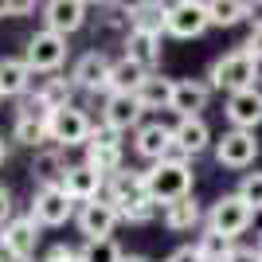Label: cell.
Returning <instances> with one entry per match:
<instances>
[{"mask_svg":"<svg viewBox=\"0 0 262 262\" xmlns=\"http://www.w3.org/2000/svg\"><path fill=\"white\" fill-rule=\"evenodd\" d=\"M145 110L141 102H137V94H106V102H102V125L114 133H137L145 125Z\"/></svg>","mask_w":262,"mask_h":262,"instance_id":"12","label":"cell"},{"mask_svg":"<svg viewBox=\"0 0 262 262\" xmlns=\"http://www.w3.org/2000/svg\"><path fill=\"white\" fill-rule=\"evenodd\" d=\"M4 262H35V258H4Z\"/></svg>","mask_w":262,"mask_h":262,"instance_id":"41","label":"cell"},{"mask_svg":"<svg viewBox=\"0 0 262 262\" xmlns=\"http://www.w3.org/2000/svg\"><path fill=\"white\" fill-rule=\"evenodd\" d=\"M145 78H149V71L137 67V63H129V59L121 55V59H114V67H110L106 94H137V90L145 86Z\"/></svg>","mask_w":262,"mask_h":262,"instance_id":"22","label":"cell"},{"mask_svg":"<svg viewBox=\"0 0 262 262\" xmlns=\"http://www.w3.org/2000/svg\"><path fill=\"white\" fill-rule=\"evenodd\" d=\"M12 137H16V145H24V149H39L43 141H51V137H47V118H35V114H16Z\"/></svg>","mask_w":262,"mask_h":262,"instance_id":"27","label":"cell"},{"mask_svg":"<svg viewBox=\"0 0 262 262\" xmlns=\"http://www.w3.org/2000/svg\"><path fill=\"white\" fill-rule=\"evenodd\" d=\"M164 262H204V258H200L196 243H192V247H176V251L168 254V258H164Z\"/></svg>","mask_w":262,"mask_h":262,"instance_id":"36","label":"cell"},{"mask_svg":"<svg viewBox=\"0 0 262 262\" xmlns=\"http://www.w3.org/2000/svg\"><path fill=\"white\" fill-rule=\"evenodd\" d=\"M211 102V86L204 78H176L172 86V114L176 118H204V110Z\"/></svg>","mask_w":262,"mask_h":262,"instance_id":"14","label":"cell"},{"mask_svg":"<svg viewBox=\"0 0 262 262\" xmlns=\"http://www.w3.org/2000/svg\"><path fill=\"white\" fill-rule=\"evenodd\" d=\"M75 223H78V231L86 235V243H98V239H114V227L121 223V215H118V208H114L110 200L98 196V200H90V204L78 208Z\"/></svg>","mask_w":262,"mask_h":262,"instance_id":"9","label":"cell"},{"mask_svg":"<svg viewBox=\"0 0 262 262\" xmlns=\"http://www.w3.org/2000/svg\"><path fill=\"white\" fill-rule=\"evenodd\" d=\"M200 223H208V215H204L196 196H184V200H176V204L164 208V227L168 231H192Z\"/></svg>","mask_w":262,"mask_h":262,"instance_id":"24","label":"cell"},{"mask_svg":"<svg viewBox=\"0 0 262 262\" xmlns=\"http://www.w3.org/2000/svg\"><path fill=\"white\" fill-rule=\"evenodd\" d=\"M251 20L262 24V0H258V4H251Z\"/></svg>","mask_w":262,"mask_h":262,"instance_id":"38","label":"cell"},{"mask_svg":"<svg viewBox=\"0 0 262 262\" xmlns=\"http://www.w3.org/2000/svg\"><path fill=\"white\" fill-rule=\"evenodd\" d=\"M110 67H114V59H110L102 47H94V51L78 55L75 71H71V82H75L78 90H86V94H98L110 82Z\"/></svg>","mask_w":262,"mask_h":262,"instance_id":"13","label":"cell"},{"mask_svg":"<svg viewBox=\"0 0 262 262\" xmlns=\"http://www.w3.org/2000/svg\"><path fill=\"white\" fill-rule=\"evenodd\" d=\"M258 254H262V235H258Z\"/></svg>","mask_w":262,"mask_h":262,"instance_id":"42","label":"cell"},{"mask_svg":"<svg viewBox=\"0 0 262 262\" xmlns=\"http://www.w3.org/2000/svg\"><path fill=\"white\" fill-rule=\"evenodd\" d=\"M251 223H254V208L239 196V192H227V196H219L215 204H211V211H208V231L223 235L227 243H235L243 231L251 227Z\"/></svg>","mask_w":262,"mask_h":262,"instance_id":"3","label":"cell"},{"mask_svg":"<svg viewBox=\"0 0 262 262\" xmlns=\"http://www.w3.org/2000/svg\"><path fill=\"white\" fill-rule=\"evenodd\" d=\"M67 35L59 32H47V28H39V32L28 39V47H24V63L32 67V75H39V71H59V67L67 63Z\"/></svg>","mask_w":262,"mask_h":262,"instance_id":"5","label":"cell"},{"mask_svg":"<svg viewBox=\"0 0 262 262\" xmlns=\"http://www.w3.org/2000/svg\"><path fill=\"white\" fill-rule=\"evenodd\" d=\"M32 78L35 75L24 59H12V55L0 59V94H4V98H24V94L32 90Z\"/></svg>","mask_w":262,"mask_h":262,"instance_id":"20","label":"cell"},{"mask_svg":"<svg viewBox=\"0 0 262 262\" xmlns=\"http://www.w3.org/2000/svg\"><path fill=\"white\" fill-rule=\"evenodd\" d=\"M59 188L82 208V204H90V200H98L102 192H106V176H98L94 168H86V164H71L63 172V184Z\"/></svg>","mask_w":262,"mask_h":262,"instance_id":"16","label":"cell"},{"mask_svg":"<svg viewBox=\"0 0 262 262\" xmlns=\"http://www.w3.org/2000/svg\"><path fill=\"white\" fill-rule=\"evenodd\" d=\"M247 16H251V4H243V0H208V24L211 28H235Z\"/></svg>","mask_w":262,"mask_h":262,"instance_id":"29","label":"cell"},{"mask_svg":"<svg viewBox=\"0 0 262 262\" xmlns=\"http://www.w3.org/2000/svg\"><path fill=\"white\" fill-rule=\"evenodd\" d=\"M231 247H235V243H227L223 235H215V231H208V227H204V235L196 239V251H200L204 262H227Z\"/></svg>","mask_w":262,"mask_h":262,"instance_id":"30","label":"cell"},{"mask_svg":"<svg viewBox=\"0 0 262 262\" xmlns=\"http://www.w3.org/2000/svg\"><path fill=\"white\" fill-rule=\"evenodd\" d=\"M227 262H262V254H258V247L235 243V247H231V254H227Z\"/></svg>","mask_w":262,"mask_h":262,"instance_id":"33","label":"cell"},{"mask_svg":"<svg viewBox=\"0 0 262 262\" xmlns=\"http://www.w3.org/2000/svg\"><path fill=\"white\" fill-rule=\"evenodd\" d=\"M86 168H94L98 176H118L121 172V133L106 129V125H98V129L90 133V141H86Z\"/></svg>","mask_w":262,"mask_h":262,"instance_id":"7","label":"cell"},{"mask_svg":"<svg viewBox=\"0 0 262 262\" xmlns=\"http://www.w3.org/2000/svg\"><path fill=\"white\" fill-rule=\"evenodd\" d=\"M223 114H227L231 129H251L254 133V125L262 121V94H258V86L239 90V94H227Z\"/></svg>","mask_w":262,"mask_h":262,"instance_id":"17","label":"cell"},{"mask_svg":"<svg viewBox=\"0 0 262 262\" xmlns=\"http://www.w3.org/2000/svg\"><path fill=\"white\" fill-rule=\"evenodd\" d=\"M39 247V223L32 215H16L12 223L0 227V251L4 258H32Z\"/></svg>","mask_w":262,"mask_h":262,"instance_id":"10","label":"cell"},{"mask_svg":"<svg viewBox=\"0 0 262 262\" xmlns=\"http://www.w3.org/2000/svg\"><path fill=\"white\" fill-rule=\"evenodd\" d=\"M208 28V4H200V0H176L164 12V35H172V39H200Z\"/></svg>","mask_w":262,"mask_h":262,"instance_id":"6","label":"cell"},{"mask_svg":"<svg viewBox=\"0 0 262 262\" xmlns=\"http://www.w3.org/2000/svg\"><path fill=\"white\" fill-rule=\"evenodd\" d=\"M172 86H176V78H164V75H149L145 78V86L137 90V102H141V110L149 114V110H168L172 106Z\"/></svg>","mask_w":262,"mask_h":262,"instance_id":"26","label":"cell"},{"mask_svg":"<svg viewBox=\"0 0 262 262\" xmlns=\"http://www.w3.org/2000/svg\"><path fill=\"white\" fill-rule=\"evenodd\" d=\"M258 94H262V78H258Z\"/></svg>","mask_w":262,"mask_h":262,"instance_id":"43","label":"cell"},{"mask_svg":"<svg viewBox=\"0 0 262 262\" xmlns=\"http://www.w3.org/2000/svg\"><path fill=\"white\" fill-rule=\"evenodd\" d=\"M133 149H137V157H145V161H164V153L172 149V125H164V121H145L141 129L133 133Z\"/></svg>","mask_w":262,"mask_h":262,"instance_id":"18","label":"cell"},{"mask_svg":"<svg viewBox=\"0 0 262 262\" xmlns=\"http://www.w3.org/2000/svg\"><path fill=\"white\" fill-rule=\"evenodd\" d=\"M125 59L153 75V67L161 63V35L157 32H129L125 35Z\"/></svg>","mask_w":262,"mask_h":262,"instance_id":"21","label":"cell"},{"mask_svg":"<svg viewBox=\"0 0 262 262\" xmlns=\"http://www.w3.org/2000/svg\"><path fill=\"white\" fill-rule=\"evenodd\" d=\"M243 51L251 55L254 63H262V24H254L251 35H247V43H243Z\"/></svg>","mask_w":262,"mask_h":262,"instance_id":"34","label":"cell"},{"mask_svg":"<svg viewBox=\"0 0 262 262\" xmlns=\"http://www.w3.org/2000/svg\"><path fill=\"white\" fill-rule=\"evenodd\" d=\"M28 215H32L39 227H63L67 219L78 215V211H75V200H71L63 188L55 184V188H35L32 211H28Z\"/></svg>","mask_w":262,"mask_h":262,"instance_id":"8","label":"cell"},{"mask_svg":"<svg viewBox=\"0 0 262 262\" xmlns=\"http://www.w3.org/2000/svg\"><path fill=\"white\" fill-rule=\"evenodd\" d=\"M121 262H153V258H145V254H125Z\"/></svg>","mask_w":262,"mask_h":262,"instance_id":"39","label":"cell"},{"mask_svg":"<svg viewBox=\"0 0 262 262\" xmlns=\"http://www.w3.org/2000/svg\"><path fill=\"white\" fill-rule=\"evenodd\" d=\"M172 145L180 149L184 157H196V153H204L211 145V129H208V121L204 118H180L172 125Z\"/></svg>","mask_w":262,"mask_h":262,"instance_id":"19","label":"cell"},{"mask_svg":"<svg viewBox=\"0 0 262 262\" xmlns=\"http://www.w3.org/2000/svg\"><path fill=\"white\" fill-rule=\"evenodd\" d=\"M4 161H8V149H4V141H0V164H4Z\"/></svg>","mask_w":262,"mask_h":262,"instance_id":"40","label":"cell"},{"mask_svg":"<svg viewBox=\"0 0 262 262\" xmlns=\"http://www.w3.org/2000/svg\"><path fill=\"white\" fill-rule=\"evenodd\" d=\"M164 12L168 4H157V0H141V4H129L125 8V20H129V32H164Z\"/></svg>","mask_w":262,"mask_h":262,"instance_id":"25","label":"cell"},{"mask_svg":"<svg viewBox=\"0 0 262 262\" xmlns=\"http://www.w3.org/2000/svg\"><path fill=\"white\" fill-rule=\"evenodd\" d=\"M0 102H4V94H0Z\"/></svg>","mask_w":262,"mask_h":262,"instance_id":"44","label":"cell"},{"mask_svg":"<svg viewBox=\"0 0 262 262\" xmlns=\"http://www.w3.org/2000/svg\"><path fill=\"white\" fill-rule=\"evenodd\" d=\"M258 157V137L251 129H227L215 141V161L223 168H251Z\"/></svg>","mask_w":262,"mask_h":262,"instance_id":"11","label":"cell"},{"mask_svg":"<svg viewBox=\"0 0 262 262\" xmlns=\"http://www.w3.org/2000/svg\"><path fill=\"white\" fill-rule=\"evenodd\" d=\"M71 168V164L63 161V149H39L32 161V180L35 188H55L63 184V172Z\"/></svg>","mask_w":262,"mask_h":262,"instance_id":"23","label":"cell"},{"mask_svg":"<svg viewBox=\"0 0 262 262\" xmlns=\"http://www.w3.org/2000/svg\"><path fill=\"white\" fill-rule=\"evenodd\" d=\"M43 262H78V251L67 247V243H59V247H51V251L43 254Z\"/></svg>","mask_w":262,"mask_h":262,"instance_id":"35","label":"cell"},{"mask_svg":"<svg viewBox=\"0 0 262 262\" xmlns=\"http://www.w3.org/2000/svg\"><path fill=\"white\" fill-rule=\"evenodd\" d=\"M239 196L251 204L254 211H262V172H247L239 180Z\"/></svg>","mask_w":262,"mask_h":262,"instance_id":"32","label":"cell"},{"mask_svg":"<svg viewBox=\"0 0 262 262\" xmlns=\"http://www.w3.org/2000/svg\"><path fill=\"white\" fill-rule=\"evenodd\" d=\"M121 215V223H149V219H157V211H161V204H157L149 192H133L129 200H121V204H114Z\"/></svg>","mask_w":262,"mask_h":262,"instance_id":"28","label":"cell"},{"mask_svg":"<svg viewBox=\"0 0 262 262\" xmlns=\"http://www.w3.org/2000/svg\"><path fill=\"white\" fill-rule=\"evenodd\" d=\"M262 78V63H254L251 55L243 51H227L223 59H215L208 71V86L211 90H227V94H239V90H251L258 86Z\"/></svg>","mask_w":262,"mask_h":262,"instance_id":"1","label":"cell"},{"mask_svg":"<svg viewBox=\"0 0 262 262\" xmlns=\"http://www.w3.org/2000/svg\"><path fill=\"white\" fill-rule=\"evenodd\" d=\"M94 133V121L82 106H67V110H55L47 118V137H51L55 149H78V145L90 141Z\"/></svg>","mask_w":262,"mask_h":262,"instance_id":"4","label":"cell"},{"mask_svg":"<svg viewBox=\"0 0 262 262\" xmlns=\"http://www.w3.org/2000/svg\"><path fill=\"white\" fill-rule=\"evenodd\" d=\"M12 219H16V215H12V192L0 184V227H4V223H12Z\"/></svg>","mask_w":262,"mask_h":262,"instance_id":"37","label":"cell"},{"mask_svg":"<svg viewBox=\"0 0 262 262\" xmlns=\"http://www.w3.org/2000/svg\"><path fill=\"white\" fill-rule=\"evenodd\" d=\"M145 192L157 200V204H176V200L192 196V164L188 161H157L149 172H145Z\"/></svg>","mask_w":262,"mask_h":262,"instance_id":"2","label":"cell"},{"mask_svg":"<svg viewBox=\"0 0 262 262\" xmlns=\"http://www.w3.org/2000/svg\"><path fill=\"white\" fill-rule=\"evenodd\" d=\"M121 247L114 239H98V243H82L78 247V262H121Z\"/></svg>","mask_w":262,"mask_h":262,"instance_id":"31","label":"cell"},{"mask_svg":"<svg viewBox=\"0 0 262 262\" xmlns=\"http://www.w3.org/2000/svg\"><path fill=\"white\" fill-rule=\"evenodd\" d=\"M0 262H4V258H0Z\"/></svg>","mask_w":262,"mask_h":262,"instance_id":"45","label":"cell"},{"mask_svg":"<svg viewBox=\"0 0 262 262\" xmlns=\"http://www.w3.org/2000/svg\"><path fill=\"white\" fill-rule=\"evenodd\" d=\"M86 16H90V4H82V0H51V4H43V28L59 35L78 32L86 24Z\"/></svg>","mask_w":262,"mask_h":262,"instance_id":"15","label":"cell"}]
</instances>
